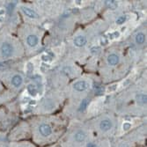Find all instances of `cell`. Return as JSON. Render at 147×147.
<instances>
[{
  "label": "cell",
  "mask_w": 147,
  "mask_h": 147,
  "mask_svg": "<svg viewBox=\"0 0 147 147\" xmlns=\"http://www.w3.org/2000/svg\"><path fill=\"white\" fill-rule=\"evenodd\" d=\"M13 52V48L11 43L9 42H4L1 46V54L3 57L8 58L12 55Z\"/></svg>",
  "instance_id": "obj_1"
},
{
  "label": "cell",
  "mask_w": 147,
  "mask_h": 147,
  "mask_svg": "<svg viewBox=\"0 0 147 147\" xmlns=\"http://www.w3.org/2000/svg\"><path fill=\"white\" fill-rule=\"evenodd\" d=\"M39 130H40V133L44 136V137H48L51 134V132H52V129H51V127L49 125V124H42L41 126H40L39 128Z\"/></svg>",
  "instance_id": "obj_2"
},
{
  "label": "cell",
  "mask_w": 147,
  "mask_h": 147,
  "mask_svg": "<svg viewBox=\"0 0 147 147\" xmlns=\"http://www.w3.org/2000/svg\"><path fill=\"white\" fill-rule=\"evenodd\" d=\"M73 87L76 91H78V92H83L85 91L87 87H88V85L86 81L84 80H81V81H78L76 82L74 85H73Z\"/></svg>",
  "instance_id": "obj_3"
},
{
  "label": "cell",
  "mask_w": 147,
  "mask_h": 147,
  "mask_svg": "<svg viewBox=\"0 0 147 147\" xmlns=\"http://www.w3.org/2000/svg\"><path fill=\"white\" fill-rule=\"evenodd\" d=\"M21 9H22V11L24 12V14L26 16H28V17L31 18V19H36V18H38V14H37V13L34 10H32L30 8H28V7H22Z\"/></svg>",
  "instance_id": "obj_4"
},
{
  "label": "cell",
  "mask_w": 147,
  "mask_h": 147,
  "mask_svg": "<svg viewBox=\"0 0 147 147\" xmlns=\"http://www.w3.org/2000/svg\"><path fill=\"white\" fill-rule=\"evenodd\" d=\"M86 43V38L83 35H78L74 39V44H75V46H77L78 48L85 46Z\"/></svg>",
  "instance_id": "obj_5"
},
{
  "label": "cell",
  "mask_w": 147,
  "mask_h": 147,
  "mask_svg": "<svg viewBox=\"0 0 147 147\" xmlns=\"http://www.w3.org/2000/svg\"><path fill=\"white\" fill-rule=\"evenodd\" d=\"M100 128L103 131H108V130H109L112 128V123H111V121H110V120H108V119L103 120V121H101L100 123Z\"/></svg>",
  "instance_id": "obj_6"
},
{
  "label": "cell",
  "mask_w": 147,
  "mask_h": 147,
  "mask_svg": "<svg viewBox=\"0 0 147 147\" xmlns=\"http://www.w3.org/2000/svg\"><path fill=\"white\" fill-rule=\"evenodd\" d=\"M26 42L30 47H35L38 44V37L34 34H30L26 38Z\"/></svg>",
  "instance_id": "obj_7"
},
{
  "label": "cell",
  "mask_w": 147,
  "mask_h": 147,
  "mask_svg": "<svg viewBox=\"0 0 147 147\" xmlns=\"http://www.w3.org/2000/svg\"><path fill=\"white\" fill-rule=\"evenodd\" d=\"M22 82H23V78L20 75H15L11 78V84L15 87H20L22 85Z\"/></svg>",
  "instance_id": "obj_8"
},
{
  "label": "cell",
  "mask_w": 147,
  "mask_h": 147,
  "mask_svg": "<svg viewBox=\"0 0 147 147\" xmlns=\"http://www.w3.org/2000/svg\"><path fill=\"white\" fill-rule=\"evenodd\" d=\"M86 138V135L84 131H78L75 133V136H74V138L77 142H83L85 141Z\"/></svg>",
  "instance_id": "obj_9"
},
{
  "label": "cell",
  "mask_w": 147,
  "mask_h": 147,
  "mask_svg": "<svg viewBox=\"0 0 147 147\" xmlns=\"http://www.w3.org/2000/svg\"><path fill=\"white\" fill-rule=\"evenodd\" d=\"M108 62L110 65H115L119 63V57L115 54H111L108 57Z\"/></svg>",
  "instance_id": "obj_10"
},
{
  "label": "cell",
  "mask_w": 147,
  "mask_h": 147,
  "mask_svg": "<svg viewBox=\"0 0 147 147\" xmlns=\"http://www.w3.org/2000/svg\"><path fill=\"white\" fill-rule=\"evenodd\" d=\"M105 5L111 10H115V8H117L118 4L115 0H108V1H105Z\"/></svg>",
  "instance_id": "obj_11"
},
{
  "label": "cell",
  "mask_w": 147,
  "mask_h": 147,
  "mask_svg": "<svg viewBox=\"0 0 147 147\" xmlns=\"http://www.w3.org/2000/svg\"><path fill=\"white\" fill-rule=\"evenodd\" d=\"M145 41V35L143 33H138L136 35V42L138 44H143Z\"/></svg>",
  "instance_id": "obj_12"
},
{
  "label": "cell",
  "mask_w": 147,
  "mask_h": 147,
  "mask_svg": "<svg viewBox=\"0 0 147 147\" xmlns=\"http://www.w3.org/2000/svg\"><path fill=\"white\" fill-rule=\"evenodd\" d=\"M146 100H147V97L144 94H139V95L137 96V100L140 104H145L146 103Z\"/></svg>",
  "instance_id": "obj_13"
},
{
  "label": "cell",
  "mask_w": 147,
  "mask_h": 147,
  "mask_svg": "<svg viewBox=\"0 0 147 147\" xmlns=\"http://www.w3.org/2000/svg\"><path fill=\"white\" fill-rule=\"evenodd\" d=\"M88 102H89V100L88 99H85L82 100L81 102V105H80V109H79V111H84L88 106Z\"/></svg>",
  "instance_id": "obj_14"
},
{
  "label": "cell",
  "mask_w": 147,
  "mask_h": 147,
  "mask_svg": "<svg viewBox=\"0 0 147 147\" xmlns=\"http://www.w3.org/2000/svg\"><path fill=\"white\" fill-rule=\"evenodd\" d=\"M94 90H95V92H96V94L98 95H100L102 94V92H104V87L101 86H94Z\"/></svg>",
  "instance_id": "obj_15"
},
{
  "label": "cell",
  "mask_w": 147,
  "mask_h": 147,
  "mask_svg": "<svg viewBox=\"0 0 147 147\" xmlns=\"http://www.w3.org/2000/svg\"><path fill=\"white\" fill-rule=\"evenodd\" d=\"M28 92H29V93H30L31 95H35V93H36V88H35L34 86L29 85L28 87Z\"/></svg>",
  "instance_id": "obj_16"
},
{
  "label": "cell",
  "mask_w": 147,
  "mask_h": 147,
  "mask_svg": "<svg viewBox=\"0 0 147 147\" xmlns=\"http://www.w3.org/2000/svg\"><path fill=\"white\" fill-rule=\"evenodd\" d=\"M126 20V16H120L117 20H116V23L118 25H122L125 22Z\"/></svg>",
  "instance_id": "obj_17"
},
{
  "label": "cell",
  "mask_w": 147,
  "mask_h": 147,
  "mask_svg": "<svg viewBox=\"0 0 147 147\" xmlns=\"http://www.w3.org/2000/svg\"><path fill=\"white\" fill-rule=\"evenodd\" d=\"M129 128H130V124H129V123H124V124H123V129H126V130H127V129H129Z\"/></svg>",
  "instance_id": "obj_18"
},
{
  "label": "cell",
  "mask_w": 147,
  "mask_h": 147,
  "mask_svg": "<svg viewBox=\"0 0 147 147\" xmlns=\"http://www.w3.org/2000/svg\"><path fill=\"white\" fill-rule=\"evenodd\" d=\"M87 147H96V145H95L94 144L90 143V144H87Z\"/></svg>",
  "instance_id": "obj_19"
}]
</instances>
